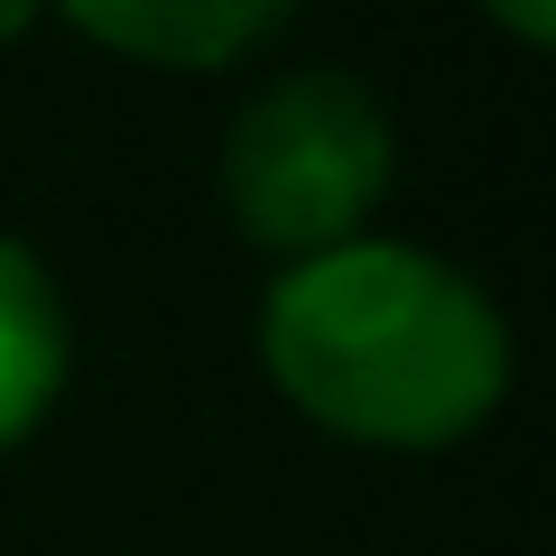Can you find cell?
<instances>
[{"instance_id":"8992f818","label":"cell","mask_w":556,"mask_h":556,"mask_svg":"<svg viewBox=\"0 0 556 556\" xmlns=\"http://www.w3.org/2000/svg\"><path fill=\"white\" fill-rule=\"evenodd\" d=\"M28 20H38V0H0V47L20 38V28H28Z\"/></svg>"},{"instance_id":"3957f363","label":"cell","mask_w":556,"mask_h":556,"mask_svg":"<svg viewBox=\"0 0 556 556\" xmlns=\"http://www.w3.org/2000/svg\"><path fill=\"white\" fill-rule=\"evenodd\" d=\"M65 20L84 28L93 47L139 65H232L269 38L298 0H56Z\"/></svg>"},{"instance_id":"6da1fadb","label":"cell","mask_w":556,"mask_h":556,"mask_svg":"<svg viewBox=\"0 0 556 556\" xmlns=\"http://www.w3.org/2000/svg\"><path fill=\"white\" fill-rule=\"evenodd\" d=\"M260 362L353 445H455L510 390V325L464 269L408 241H343L278 269Z\"/></svg>"},{"instance_id":"277c9868","label":"cell","mask_w":556,"mask_h":556,"mask_svg":"<svg viewBox=\"0 0 556 556\" xmlns=\"http://www.w3.org/2000/svg\"><path fill=\"white\" fill-rule=\"evenodd\" d=\"M65 390V298L38 251L0 241V455L56 408Z\"/></svg>"},{"instance_id":"7a4b0ae2","label":"cell","mask_w":556,"mask_h":556,"mask_svg":"<svg viewBox=\"0 0 556 556\" xmlns=\"http://www.w3.org/2000/svg\"><path fill=\"white\" fill-rule=\"evenodd\" d=\"M390 167L399 139L380 93L362 75L306 65V75H278L241 102L232 139H223V204H232L241 241L298 269L316 251L362 241L371 204L390 195Z\"/></svg>"},{"instance_id":"5b68a950","label":"cell","mask_w":556,"mask_h":556,"mask_svg":"<svg viewBox=\"0 0 556 556\" xmlns=\"http://www.w3.org/2000/svg\"><path fill=\"white\" fill-rule=\"evenodd\" d=\"M482 10H492L519 47H547V38H556V0H482Z\"/></svg>"}]
</instances>
